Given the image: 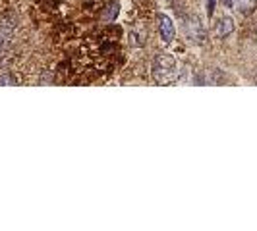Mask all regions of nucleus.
<instances>
[{
	"instance_id": "nucleus-8",
	"label": "nucleus",
	"mask_w": 257,
	"mask_h": 231,
	"mask_svg": "<svg viewBox=\"0 0 257 231\" xmlns=\"http://www.w3.org/2000/svg\"><path fill=\"white\" fill-rule=\"evenodd\" d=\"M10 35H12V29L6 26H0V48L6 44V40L10 38Z\"/></svg>"
},
{
	"instance_id": "nucleus-2",
	"label": "nucleus",
	"mask_w": 257,
	"mask_h": 231,
	"mask_svg": "<svg viewBox=\"0 0 257 231\" xmlns=\"http://www.w3.org/2000/svg\"><path fill=\"white\" fill-rule=\"evenodd\" d=\"M157 27H159V35H161V40L165 42V44H170L174 37H176V29H174V24H172V20L165 16V14H161L159 16V20H157Z\"/></svg>"
},
{
	"instance_id": "nucleus-3",
	"label": "nucleus",
	"mask_w": 257,
	"mask_h": 231,
	"mask_svg": "<svg viewBox=\"0 0 257 231\" xmlns=\"http://www.w3.org/2000/svg\"><path fill=\"white\" fill-rule=\"evenodd\" d=\"M232 31H234V20H232L230 16H224V18H220L219 22H217V37L226 38Z\"/></svg>"
},
{
	"instance_id": "nucleus-7",
	"label": "nucleus",
	"mask_w": 257,
	"mask_h": 231,
	"mask_svg": "<svg viewBox=\"0 0 257 231\" xmlns=\"http://www.w3.org/2000/svg\"><path fill=\"white\" fill-rule=\"evenodd\" d=\"M145 31H132V35H130V42L134 44V46H143L145 44Z\"/></svg>"
},
{
	"instance_id": "nucleus-1",
	"label": "nucleus",
	"mask_w": 257,
	"mask_h": 231,
	"mask_svg": "<svg viewBox=\"0 0 257 231\" xmlns=\"http://www.w3.org/2000/svg\"><path fill=\"white\" fill-rule=\"evenodd\" d=\"M153 77L159 83H174L178 79V68L172 54H157L153 60Z\"/></svg>"
},
{
	"instance_id": "nucleus-5",
	"label": "nucleus",
	"mask_w": 257,
	"mask_h": 231,
	"mask_svg": "<svg viewBox=\"0 0 257 231\" xmlns=\"http://www.w3.org/2000/svg\"><path fill=\"white\" fill-rule=\"evenodd\" d=\"M255 2H257V0H234V8H236L240 14L247 16V14L253 10Z\"/></svg>"
},
{
	"instance_id": "nucleus-9",
	"label": "nucleus",
	"mask_w": 257,
	"mask_h": 231,
	"mask_svg": "<svg viewBox=\"0 0 257 231\" xmlns=\"http://www.w3.org/2000/svg\"><path fill=\"white\" fill-rule=\"evenodd\" d=\"M18 81H16V77L10 76V74H6V76H0V85H16Z\"/></svg>"
},
{
	"instance_id": "nucleus-11",
	"label": "nucleus",
	"mask_w": 257,
	"mask_h": 231,
	"mask_svg": "<svg viewBox=\"0 0 257 231\" xmlns=\"http://www.w3.org/2000/svg\"><path fill=\"white\" fill-rule=\"evenodd\" d=\"M222 4H224L226 8H234V0H222Z\"/></svg>"
},
{
	"instance_id": "nucleus-4",
	"label": "nucleus",
	"mask_w": 257,
	"mask_h": 231,
	"mask_svg": "<svg viewBox=\"0 0 257 231\" xmlns=\"http://www.w3.org/2000/svg\"><path fill=\"white\" fill-rule=\"evenodd\" d=\"M190 27L193 29V33H192V38L197 42V44H203L205 42V29L201 27V24H199V20L195 18V20H192L190 22Z\"/></svg>"
},
{
	"instance_id": "nucleus-6",
	"label": "nucleus",
	"mask_w": 257,
	"mask_h": 231,
	"mask_svg": "<svg viewBox=\"0 0 257 231\" xmlns=\"http://www.w3.org/2000/svg\"><path fill=\"white\" fill-rule=\"evenodd\" d=\"M118 10H120V2H118V0L110 2L108 8H106V12H103V20L104 22H112L116 18V14H118Z\"/></svg>"
},
{
	"instance_id": "nucleus-10",
	"label": "nucleus",
	"mask_w": 257,
	"mask_h": 231,
	"mask_svg": "<svg viewBox=\"0 0 257 231\" xmlns=\"http://www.w3.org/2000/svg\"><path fill=\"white\" fill-rule=\"evenodd\" d=\"M215 6H217V0H207V16H209V18H213Z\"/></svg>"
}]
</instances>
